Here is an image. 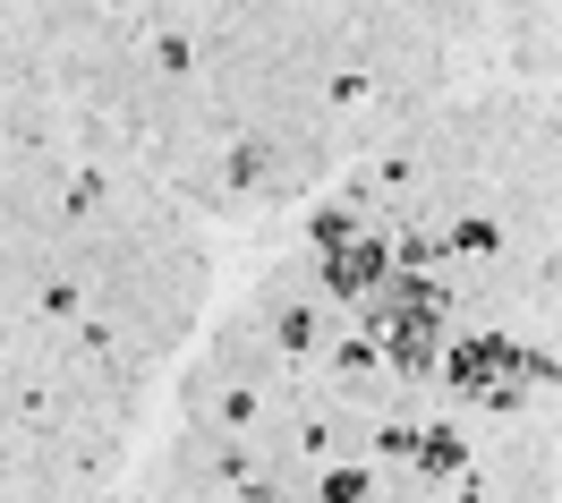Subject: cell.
Here are the masks:
<instances>
[{
	"instance_id": "cell-1",
	"label": "cell",
	"mask_w": 562,
	"mask_h": 503,
	"mask_svg": "<svg viewBox=\"0 0 562 503\" xmlns=\"http://www.w3.org/2000/svg\"><path fill=\"white\" fill-rule=\"evenodd\" d=\"M367 495V478H358V469H333V478H324V503H358Z\"/></svg>"
}]
</instances>
